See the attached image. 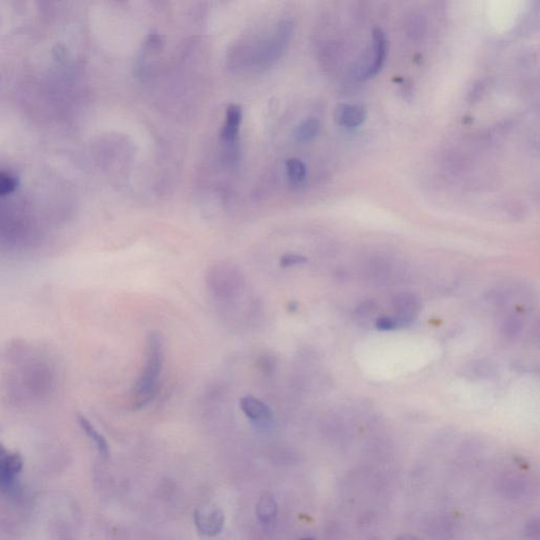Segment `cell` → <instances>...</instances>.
I'll return each mask as SVG.
<instances>
[{
    "label": "cell",
    "mask_w": 540,
    "mask_h": 540,
    "mask_svg": "<svg viewBox=\"0 0 540 540\" xmlns=\"http://www.w3.org/2000/svg\"><path fill=\"white\" fill-rule=\"evenodd\" d=\"M89 26L49 0H0V240L79 221L101 163Z\"/></svg>",
    "instance_id": "cell-1"
},
{
    "label": "cell",
    "mask_w": 540,
    "mask_h": 540,
    "mask_svg": "<svg viewBox=\"0 0 540 540\" xmlns=\"http://www.w3.org/2000/svg\"><path fill=\"white\" fill-rule=\"evenodd\" d=\"M164 362L162 336L152 333L147 340L146 361L144 370L134 389L136 409H142L156 398L160 388L161 373Z\"/></svg>",
    "instance_id": "cell-2"
},
{
    "label": "cell",
    "mask_w": 540,
    "mask_h": 540,
    "mask_svg": "<svg viewBox=\"0 0 540 540\" xmlns=\"http://www.w3.org/2000/svg\"><path fill=\"white\" fill-rule=\"evenodd\" d=\"M24 461L17 453L8 451L0 445V489L10 491L15 486L16 478L22 472Z\"/></svg>",
    "instance_id": "cell-3"
},
{
    "label": "cell",
    "mask_w": 540,
    "mask_h": 540,
    "mask_svg": "<svg viewBox=\"0 0 540 540\" xmlns=\"http://www.w3.org/2000/svg\"><path fill=\"white\" fill-rule=\"evenodd\" d=\"M335 117L339 125L346 129H354L366 122L368 112L363 106L342 104L336 109Z\"/></svg>",
    "instance_id": "cell-4"
},
{
    "label": "cell",
    "mask_w": 540,
    "mask_h": 540,
    "mask_svg": "<svg viewBox=\"0 0 540 540\" xmlns=\"http://www.w3.org/2000/svg\"><path fill=\"white\" fill-rule=\"evenodd\" d=\"M395 309L398 311V317L395 320L398 325H409L413 323L420 309L419 299L411 293L397 295L394 300Z\"/></svg>",
    "instance_id": "cell-5"
},
{
    "label": "cell",
    "mask_w": 540,
    "mask_h": 540,
    "mask_svg": "<svg viewBox=\"0 0 540 540\" xmlns=\"http://www.w3.org/2000/svg\"><path fill=\"white\" fill-rule=\"evenodd\" d=\"M241 407L246 417L256 423H270L272 419V409L266 403L254 396H245L240 400Z\"/></svg>",
    "instance_id": "cell-6"
},
{
    "label": "cell",
    "mask_w": 540,
    "mask_h": 540,
    "mask_svg": "<svg viewBox=\"0 0 540 540\" xmlns=\"http://www.w3.org/2000/svg\"><path fill=\"white\" fill-rule=\"evenodd\" d=\"M373 49H374V57L370 64L368 65L363 77H373L382 69L384 65L387 53V42L385 33L381 28H375L373 31Z\"/></svg>",
    "instance_id": "cell-7"
},
{
    "label": "cell",
    "mask_w": 540,
    "mask_h": 540,
    "mask_svg": "<svg viewBox=\"0 0 540 540\" xmlns=\"http://www.w3.org/2000/svg\"><path fill=\"white\" fill-rule=\"evenodd\" d=\"M195 523L201 533L215 536L221 532L224 525V516L218 509H201L195 513Z\"/></svg>",
    "instance_id": "cell-8"
},
{
    "label": "cell",
    "mask_w": 540,
    "mask_h": 540,
    "mask_svg": "<svg viewBox=\"0 0 540 540\" xmlns=\"http://www.w3.org/2000/svg\"><path fill=\"white\" fill-rule=\"evenodd\" d=\"M242 109L240 106L230 105L226 112V122L221 130L222 140L225 142H234L238 138V130L241 126Z\"/></svg>",
    "instance_id": "cell-9"
},
{
    "label": "cell",
    "mask_w": 540,
    "mask_h": 540,
    "mask_svg": "<svg viewBox=\"0 0 540 540\" xmlns=\"http://www.w3.org/2000/svg\"><path fill=\"white\" fill-rule=\"evenodd\" d=\"M79 423L83 431L87 434L88 437L95 442V445L99 448V453L104 456L109 455V444H108L107 440L95 429L89 420L83 416H79Z\"/></svg>",
    "instance_id": "cell-10"
},
{
    "label": "cell",
    "mask_w": 540,
    "mask_h": 540,
    "mask_svg": "<svg viewBox=\"0 0 540 540\" xmlns=\"http://www.w3.org/2000/svg\"><path fill=\"white\" fill-rule=\"evenodd\" d=\"M319 131L320 122L317 118L309 117L297 126L295 136L299 142H309L318 136Z\"/></svg>",
    "instance_id": "cell-11"
},
{
    "label": "cell",
    "mask_w": 540,
    "mask_h": 540,
    "mask_svg": "<svg viewBox=\"0 0 540 540\" xmlns=\"http://www.w3.org/2000/svg\"><path fill=\"white\" fill-rule=\"evenodd\" d=\"M256 514L263 523H269V521H272L277 514V503L274 497L265 494L259 501Z\"/></svg>",
    "instance_id": "cell-12"
},
{
    "label": "cell",
    "mask_w": 540,
    "mask_h": 540,
    "mask_svg": "<svg viewBox=\"0 0 540 540\" xmlns=\"http://www.w3.org/2000/svg\"><path fill=\"white\" fill-rule=\"evenodd\" d=\"M407 35L414 40H420L425 32V20L421 14L413 13L407 17Z\"/></svg>",
    "instance_id": "cell-13"
},
{
    "label": "cell",
    "mask_w": 540,
    "mask_h": 540,
    "mask_svg": "<svg viewBox=\"0 0 540 540\" xmlns=\"http://www.w3.org/2000/svg\"><path fill=\"white\" fill-rule=\"evenodd\" d=\"M287 175L293 183H301L306 177V166L299 158H289L286 162Z\"/></svg>",
    "instance_id": "cell-14"
},
{
    "label": "cell",
    "mask_w": 540,
    "mask_h": 540,
    "mask_svg": "<svg viewBox=\"0 0 540 540\" xmlns=\"http://www.w3.org/2000/svg\"><path fill=\"white\" fill-rule=\"evenodd\" d=\"M521 329V322L516 318H509L502 326V333L507 337L517 335Z\"/></svg>",
    "instance_id": "cell-15"
},
{
    "label": "cell",
    "mask_w": 540,
    "mask_h": 540,
    "mask_svg": "<svg viewBox=\"0 0 540 540\" xmlns=\"http://www.w3.org/2000/svg\"><path fill=\"white\" fill-rule=\"evenodd\" d=\"M307 259L305 256H300V254H285L281 258L280 265L282 267H291L295 266V265L304 264L306 262Z\"/></svg>",
    "instance_id": "cell-16"
},
{
    "label": "cell",
    "mask_w": 540,
    "mask_h": 540,
    "mask_svg": "<svg viewBox=\"0 0 540 540\" xmlns=\"http://www.w3.org/2000/svg\"><path fill=\"white\" fill-rule=\"evenodd\" d=\"M377 326L381 331H391V329L397 327V323L394 319H391V318H381L377 322Z\"/></svg>",
    "instance_id": "cell-17"
},
{
    "label": "cell",
    "mask_w": 540,
    "mask_h": 540,
    "mask_svg": "<svg viewBox=\"0 0 540 540\" xmlns=\"http://www.w3.org/2000/svg\"><path fill=\"white\" fill-rule=\"evenodd\" d=\"M148 44L152 48H161L163 44L162 38L158 35H150L149 36Z\"/></svg>",
    "instance_id": "cell-18"
},
{
    "label": "cell",
    "mask_w": 540,
    "mask_h": 540,
    "mask_svg": "<svg viewBox=\"0 0 540 540\" xmlns=\"http://www.w3.org/2000/svg\"><path fill=\"white\" fill-rule=\"evenodd\" d=\"M397 540H417L416 538L411 537V536L403 535L397 538Z\"/></svg>",
    "instance_id": "cell-19"
},
{
    "label": "cell",
    "mask_w": 540,
    "mask_h": 540,
    "mask_svg": "<svg viewBox=\"0 0 540 540\" xmlns=\"http://www.w3.org/2000/svg\"><path fill=\"white\" fill-rule=\"evenodd\" d=\"M302 540H313V538H304V539Z\"/></svg>",
    "instance_id": "cell-20"
}]
</instances>
